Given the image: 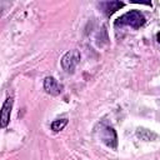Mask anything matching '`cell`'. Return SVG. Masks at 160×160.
<instances>
[{
	"label": "cell",
	"mask_w": 160,
	"mask_h": 160,
	"mask_svg": "<svg viewBox=\"0 0 160 160\" xmlns=\"http://www.w3.org/2000/svg\"><path fill=\"white\" fill-rule=\"evenodd\" d=\"M145 16L142 15V12H140L139 10H130L126 14L121 15L119 19L115 20L114 25L115 26H124L128 25L130 28L134 29H139L140 26H142L145 24Z\"/></svg>",
	"instance_id": "cell-1"
},
{
	"label": "cell",
	"mask_w": 160,
	"mask_h": 160,
	"mask_svg": "<svg viewBox=\"0 0 160 160\" xmlns=\"http://www.w3.org/2000/svg\"><path fill=\"white\" fill-rule=\"evenodd\" d=\"M80 61V54L78 50H70L68 51L62 59H61V66L66 72H72L76 68L78 62Z\"/></svg>",
	"instance_id": "cell-2"
},
{
	"label": "cell",
	"mask_w": 160,
	"mask_h": 160,
	"mask_svg": "<svg viewBox=\"0 0 160 160\" xmlns=\"http://www.w3.org/2000/svg\"><path fill=\"white\" fill-rule=\"evenodd\" d=\"M101 139L102 141L110 146V148H116V144H118V138H116V132L109 128V126H102V131H101Z\"/></svg>",
	"instance_id": "cell-3"
},
{
	"label": "cell",
	"mask_w": 160,
	"mask_h": 160,
	"mask_svg": "<svg viewBox=\"0 0 160 160\" xmlns=\"http://www.w3.org/2000/svg\"><path fill=\"white\" fill-rule=\"evenodd\" d=\"M44 89L46 92H49L51 95H59L62 91V85H60L54 78L48 76L44 80Z\"/></svg>",
	"instance_id": "cell-4"
},
{
	"label": "cell",
	"mask_w": 160,
	"mask_h": 160,
	"mask_svg": "<svg viewBox=\"0 0 160 160\" xmlns=\"http://www.w3.org/2000/svg\"><path fill=\"white\" fill-rule=\"evenodd\" d=\"M12 108V96H9L2 104L1 109V128H6L10 121V112Z\"/></svg>",
	"instance_id": "cell-5"
},
{
	"label": "cell",
	"mask_w": 160,
	"mask_h": 160,
	"mask_svg": "<svg viewBox=\"0 0 160 160\" xmlns=\"http://www.w3.org/2000/svg\"><path fill=\"white\" fill-rule=\"evenodd\" d=\"M122 6H124V2H121V1H105V2H100V8L102 9V11L108 16H110L116 10L121 9Z\"/></svg>",
	"instance_id": "cell-6"
},
{
	"label": "cell",
	"mask_w": 160,
	"mask_h": 160,
	"mask_svg": "<svg viewBox=\"0 0 160 160\" xmlns=\"http://www.w3.org/2000/svg\"><path fill=\"white\" fill-rule=\"evenodd\" d=\"M66 124H68V119H59V120H55V121H52V124H51V130L55 131V132H58V131L62 130Z\"/></svg>",
	"instance_id": "cell-7"
},
{
	"label": "cell",
	"mask_w": 160,
	"mask_h": 160,
	"mask_svg": "<svg viewBox=\"0 0 160 160\" xmlns=\"http://www.w3.org/2000/svg\"><path fill=\"white\" fill-rule=\"evenodd\" d=\"M156 39H158V42L160 44V34H158V35H156Z\"/></svg>",
	"instance_id": "cell-8"
}]
</instances>
